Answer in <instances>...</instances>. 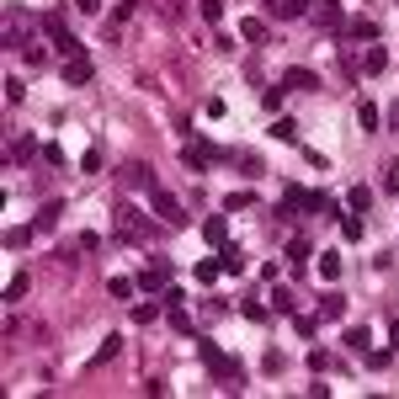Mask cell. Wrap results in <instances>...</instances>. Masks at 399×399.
Segmentation results:
<instances>
[{
    "label": "cell",
    "instance_id": "cell-24",
    "mask_svg": "<svg viewBox=\"0 0 399 399\" xmlns=\"http://www.w3.org/2000/svg\"><path fill=\"white\" fill-rule=\"evenodd\" d=\"M107 293H112V299H133V293H139V282H128V277H112V282H107Z\"/></svg>",
    "mask_w": 399,
    "mask_h": 399
},
{
    "label": "cell",
    "instance_id": "cell-23",
    "mask_svg": "<svg viewBox=\"0 0 399 399\" xmlns=\"http://www.w3.org/2000/svg\"><path fill=\"white\" fill-rule=\"evenodd\" d=\"M293 330H299L303 341H309V336H319V314H293Z\"/></svg>",
    "mask_w": 399,
    "mask_h": 399
},
{
    "label": "cell",
    "instance_id": "cell-8",
    "mask_svg": "<svg viewBox=\"0 0 399 399\" xmlns=\"http://www.w3.org/2000/svg\"><path fill=\"white\" fill-rule=\"evenodd\" d=\"M341 352H352V357H367V352H373V336H367V325H346V330H341Z\"/></svg>",
    "mask_w": 399,
    "mask_h": 399
},
{
    "label": "cell",
    "instance_id": "cell-43",
    "mask_svg": "<svg viewBox=\"0 0 399 399\" xmlns=\"http://www.w3.org/2000/svg\"><path fill=\"white\" fill-rule=\"evenodd\" d=\"M80 11H101V0H75Z\"/></svg>",
    "mask_w": 399,
    "mask_h": 399
},
{
    "label": "cell",
    "instance_id": "cell-6",
    "mask_svg": "<svg viewBox=\"0 0 399 399\" xmlns=\"http://www.w3.org/2000/svg\"><path fill=\"white\" fill-rule=\"evenodd\" d=\"M149 202H155V213H160V224H171V229H181V224H186V213H181V202L171 197V192H149Z\"/></svg>",
    "mask_w": 399,
    "mask_h": 399
},
{
    "label": "cell",
    "instance_id": "cell-12",
    "mask_svg": "<svg viewBox=\"0 0 399 399\" xmlns=\"http://www.w3.org/2000/svg\"><path fill=\"white\" fill-rule=\"evenodd\" d=\"M383 69H389V48H383V43H373V48L362 54V75H383Z\"/></svg>",
    "mask_w": 399,
    "mask_h": 399
},
{
    "label": "cell",
    "instance_id": "cell-15",
    "mask_svg": "<svg viewBox=\"0 0 399 399\" xmlns=\"http://www.w3.org/2000/svg\"><path fill=\"white\" fill-rule=\"evenodd\" d=\"M346 38H362V43H373V38H378V21H367V17H352V21H346Z\"/></svg>",
    "mask_w": 399,
    "mask_h": 399
},
{
    "label": "cell",
    "instance_id": "cell-14",
    "mask_svg": "<svg viewBox=\"0 0 399 399\" xmlns=\"http://www.w3.org/2000/svg\"><path fill=\"white\" fill-rule=\"evenodd\" d=\"M202 239H208V245H224V239H229V219H224V213H213V219L202 224Z\"/></svg>",
    "mask_w": 399,
    "mask_h": 399
},
{
    "label": "cell",
    "instance_id": "cell-37",
    "mask_svg": "<svg viewBox=\"0 0 399 399\" xmlns=\"http://www.w3.org/2000/svg\"><path fill=\"white\" fill-rule=\"evenodd\" d=\"M202 17H208V21H224V0H202Z\"/></svg>",
    "mask_w": 399,
    "mask_h": 399
},
{
    "label": "cell",
    "instance_id": "cell-26",
    "mask_svg": "<svg viewBox=\"0 0 399 399\" xmlns=\"http://www.w3.org/2000/svg\"><path fill=\"white\" fill-rule=\"evenodd\" d=\"M367 202H373V192H367V186H352V192H346V208H352V213H362Z\"/></svg>",
    "mask_w": 399,
    "mask_h": 399
},
{
    "label": "cell",
    "instance_id": "cell-7",
    "mask_svg": "<svg viewBox=\"0 0 399 399\" xmlns=\"http://www.w3.org/2000/svg\"><path fill=\"white\" fill-rule=\"evenodd\" d=\"M282 197L293 202V208H303V213H325V208H330V197H325V192H309V186H288Z\"/></svg>",
    "mask_w": 399,
    "mask_h": 399
},
{
    "label": "cell",
    "instance_id": "cell-27",
    "mask_svg": "<svg viewBox=\"0 0 399 399\" xmlns=\"http://www.w3.org/2000/svg\"><path fill=\"white\" fill-rule=\"evenodd\" d=\"M357 118H362V128H378V122H383V112L373 107V101H362V107H357Z\"/></svg>",
    "mask_w": 399,
    "mask_h": 399
},
{
    "label": "cell",
    "instance_id": "cell-5",
    "mask_svg": "<svg viewBox=\"0 0 399 399\" xmlns=\"http://www.w3.org/2000/svg\"><path fill=\"white\" fill-rule=\"evenodd\" d=\"M309 21H314L319 32H346V17H341L336 0H309Z\"/></svg>",
    "mask_w": 399,
    "mask_h": 399
},
{
    "label": "cell",
    "instance_id": "cell-28",
    "mask_svg": "<svg viewBox=\"0 0 399 399\" xmlns=\"http://www.w3.org/2000/svg\"><path fill=\"white\" fill-rule=\"evenodd\" d=\"M389 362H394V346H383V352H367V367H373V373H383Z\"/></svg>",
    "mask_w": 399,
    "mask_h": 399
},
{
    "label": "cell",
    "instance_id": "cell-10",
    "mask_svg": "<svg viewBox=\"0 0 399 399\" xmlns=\"http://www.w3.org/2000/svg\"><path fill=\"white\" fill-rule=\"evenodd\" d=\"M314 85H319V75H314V69H303V64H293V69L282 75V91H314Z\"/></svg>",
    "mask_w": 399,
    "mask_h": 399
},
{
    "label": "cell",
    "instance_id": "cell-25",
    "mask_svg": "<svg viewBox=\"0 0 399 399\" xmlns=\"http://www.w3.org/2000/svg\"><path fill=\"white\" fill-rule=\"evenodd\" d=\"M272 133H277L282 144H293V139H299V122H293V118H277V122H272Z\"/></svg>",
    "mask_w": 399,
    "mask_h": 399
},
{
    "label": "cell",
    "instance_id": "cell-21",
    "mask_svg": "<svg viewBox=\"0 0 399 399\" xmlns=\"http://www.w3.org/2000/svg\"><path fill=\"white\" fill-rule=\"evenodd\" d=\"M59 213H64L59 202H48V208H43V213H38V224H32V229H38V235H48V229L59 224Z\"/></svg>",
    "mask_w": 399,
    "mask_h": 399
},
{
    "label": "cell",
    "instance_id": "cell-39",
    "mask_svg": "<svg viewBox=\"0 0 399 399\" xmlns=\"http://www.w3.org/2000/svg\"><path fill=\"white\" fill-rule=\"evenodd\" d=\"M155 314H160L155 303H133V319H139V325H149V319H155Z\"/></svg>",
    "mask_w": 399,
    "mask_h": 399
},
{
    "label": "cell",
    "instance_id": "cell-1",
    "mask_svg": "<svg viewBox=\"0 0 399 399\" xmlns=\"http://www.w3.org/2000/svg\"><path fill=\"white\" fill-rule=\"evenodd\" d=\"M197 346H202V362H208V373H213L219 389H239L245 383V367H239L235 352H224L219 341H197Z\"/></svg>",
    "mask_w": 399,
    "mask_h": 399
},
{
    "label": "cell",
    "instance_id": "cell-38",
    "mask_svg": "<svg viewBox=\"0 0 399 399\" xmlns=\"http://www.w3.org/2000/svg\"><path fill=\"white\" fill-rule=\"evenodd\" d=\"M261 101H266V112H277V107H282V85H272V91H261Z\"/></svg>",
    "mask_w": 399,
    "mask_h": 399
},
{
    "label": "cell",
    "instance_id": "cell-29",
    "mask_svg": "<svg viewBox=\"0 0 399 399\" xmlns=\"http://www.w3.org/2000/svg\"><path fill=\"white\" fill-rule=\"evenodd\" d=\"M319 277L336 282V277H341V256H319Z\"/></svg>",
    "mask_w": 399,
    "mask_h": 399
},
{
    "label": "cell",
    "instance_id": "cell-11",
    "mask_svg": "<svg viewBox=\"0 0 399 399\" xmlns=\"http://www.w3.org/2000/svg\"><path fill=\"white\" fill-rule=\"evenodd\" d=\"M266 11L277 21H293V17H309V0H266Z\"/></svg>",
    "mask_w": 399,
    "mask_h": 399
},
{
    "label": "cell",
    "instance_id": "cell-31",
    "mask_svg": "<svg viewBox=\"0 0 399 399\" xmlns=\"http://www.w3.org/2000/svg\"><path fill=\"white\" fill-rule=\"evenodd\" d=\"M139 11V0H118V11H112V27H122V21Z\"/></svg>",
    "mask_w": 399,
    "mask_h": 399
},
{
    "label": "cell",
    "instance_id": "cell-40",
    "mask_svg": "<svg viewBox=\"0 0 399 399\" xmlns=\"http://www.w3.org/2000/svg\"><path fill=\"white\" fill-rule=\"evenodd\" d=\"M383 186H389V192H399V160H394V165H383Z\"/></svg>",
    "mask_w": 399,
    "mask_h": 399
},
{
    "label": "cell",
    "instance_id": "cell-41",
    "mask_svg": "<svg viewBox=\"0 0 399 399\" xmlns=\"http://www.w3.org/2000/svg\"><path fill=\"white\" fill-rule=\"evenodd\" d=\"M383 118H389V128H399V96L389 101V112H383Z\"/></svg>",
    "mask_w": 399,
    "mask_h": 399
},
{
    "label": "cell",
    "instance_id": "cell-22",
    "mask_svg": "<svg viewBox=\"0 0 399 399\" xmlns=\"http://www.w3.org/2000/svg\"><path fill=\"white\" fill-rule=\"evenodd\" d=\"M319 314H325V319H341V314H346V299H341V293H325Z\"/></svg>",
    "mask_w": 399,
    "mask_h": 399
},
{
    "label": "cell",
    "instance_id": "cell-18",
    "mask_svg": "<svg viewBox=\"0 0 399 399\" xmlns=\"http://www.w3.org/2000/svg\"><path fill=\"white\" fill-rule=\"evenodd\" d=\"M219 266L229 272V277H239V272H245V261H239V250H235V245H219Z\"/></svg>",
    "mask_w": 399,
    "mask_h": 399
},
{
    "label": "cell",
    "instance_id": "cell-4",
    "mask_svg": "<svg viewBox=\"0 0 399 399\" xmlns=\"http://www.w3.org/2000/svg\"><path fill=\"white\" fill-rule=\"evenodd\" d=\"M171 272H176V266H171V256H155V261L139 272V293H144V299H149V293H165V288H171Z\"/></svg>",
    "mask_w": 399,
    "mask_h": 399
},
{
    "label": "cell",
    "instance_id": "cell-3",
    "mask_svg": "<svg viewBox=\"0 0 399 399\" xmlns=\"http://www.w3.org/2000/svg\"><path fill=\"white\" fill-rule=\"evenodd\" d=\"M43 32H48V43H54V48H59L64 59H75V54H85V43H80L75 32H69V27H64V17H59V11H54V17H43Z\"/></svg>",
    "mask_w": 399,
    "mask_h": 399
},
{
    "label": "cell",
    "instance_id": "cell-36",
    "mask_svg": "<svg viewBox=\"0 0 399 399\" xmlns=\"http://www.w3.org/2000/svg\"><path fill=\"white\" fill-rule=\"evenodd\" d=\"M112 357H118V336H107V341H101V352H96V362H112Z\"/></svg>",
    "mask_w": 399,
    "mask_h": 399
},
{
    "label": "cell",
    "instance_id": "cell-32",
    "mask_svg": "<svg viewBox=\"0 0 399 399\" xmlns=\"http://www.w3.org/2000/svg\"><path fill=\"white\" fill-rule=\"evenodd\" d=\"M27 239H32V229H6V250H21Z\"/></svg>",
    "mask_w": 399,
    "mask_h": 399
},
{
    "label": "cell",
    "instance_id": "cell-20",
    "mask_svg": "<svg viewBox=\"0 0 399 399\" xmlns=\"http://www.w3.org/2000/svg\"><path fill=\"white\" fill-rule=\"evenodd\" d=\"M192 277H197V282H219V277H224L219 256H213V261H197V266H192Z\"/></svg>",
    "mask_w": 399,
    "mask_h": 399
},
{
    "label": "cell",
    "instance_id": "cell-35",
    "mask_svg": "<svg viewBox=\"0 0 399 399\" xmlns=\"http://www.w3.org/2000/svg\"><path fill=\"white\" fill-rule=\"evenodd\" d=\"M21 293H27V277H21V272H17V277H11V282H6V299H11V303H17V299H21Z\"/></svg>",
    "mask_w": 399,
    "mask_h": 399
},
{
    "label": "cell",
    "instance_id": "cell-13",
    "mask_svg": "<svg viewBox=\"0 0 399 399\" xmlns=\"http://www.w3.org/2000/svg\"><path fill=\"white\" fill-rule=\"evenodd\" d=\"M32 155H38V139L32 133H21V139L6 144V160H32Z\"/></svg>",
    "mask_w": 399,
    "mask_h": 399
},
{
    "label": "cell",
    "instance_id": "cell-33",
    "mask_svg": "<svg viewBox=\"0 0 399 399\" xmlns=\"http://www.w3.org/2000/svg\"><path fill=\"white\" fill-rule=\"evenodd\" d=\"M288 256H293V261H299V266H303V261H309V239H288Z\"/></svg>",
    "mask_w": 399,
    "mask_h": 399
},
{
    "label": "cell",
    "instance_id": "cell-34",
    "mask_svg": "<svg viewBox=\"0 0 399 399\" xmlns=\"http://www.w3.org/2000/svg\"><path fill=\"white\" fill-rule=\"evenodd\" d=\"M171 325H176L181 336H192V314H186V309H171Z\"/></svg>",
    "mask_w": 399,
    "mask_h": 399
},
{
    "label": "cell",
    "instance_id": "cell-30",
    "mask_svg": "<svg viewBox=\"0 0 399 399\" xmlns=\"http://www.w3.org/2000/svg\"><path fill=\"white\" fill-rule=\"evenodd\" d=\"M362 229H367V224H362L357 213H346V219H341V235H346V239H362Z\"/></svg>",
    "mask_w": 399,
    "mask_h": 399
},
{
    "label": "cell",
    "instance_id": "cell-9",
    "mask_svg": "<svg viewBox=\"0 0 399 399\" xmlns=\"http://www.w3.org/2000/svg\"><path fill=\"white\" fill-rule=\"evenodd\" d=\"M91 69H96V59H91V54L64 59V85H85V80H91Z\"/></svg>",
    "mask_w": 399,
    "mask_h": 399
},
{
    "label": "cell",
    "instance_id": "cell-42",
    "mask_svg": "<svg viewBox=\"0 0 399 399\" xmlns=\"http://www.w3.org/2000/svg\"><path fill=\"white\" fill-rule=\"evenodd\" d=\"M389 346L399 352V314H394V325H389Z\"/></svg>",
    "mask_w": 399,
    "mask_h": 399
},
{
    "label": "cell",
    "instance_id": "cell-17",
    "mask_svg": "<svg viewBox=\"0 0 399 399\" xmlns=\"http://www.w3.org/2000/svg\"><path fill=\"white\" fill-rule=\"evenodd\" d=\"M239 38H245V43H266V21H261V17H245V21H239Z\"/></svg>",
    "mask_w": 399,
    "mask_h": 399
},
{
    "label": "cell",
    "instance_id": "cell-19",
    "mask_svg": "<svg viewBox=\"0 0 399 399\" xmlns=\"http://www.w3.org/2000/svg\"><path fill=\"white\" fill-rule=\"evenodd\" d=\"M122 176L133 181V186H144V192H155V171H149V165H128Z\"/></svg>",
    "mask_w": 399,
    "mask_h": 399
},
{
    "label": "cell",
    "instance_id": "cell-2",
    "mask_svg": "<svg viewBox=\"0 0 399 399\" xmlns=\"http://www.w3.org/2000/svg\"><path fill=\"white\" fill-rule=\"evenodd\" d=\"M112 229H118V239H128V245H149V239H155V224L144 219L133 202H118V208H112Z\"/></svg>",
    "mask_w": 399,
    "mask_h": 399
},
{
    "label": "cell",
    "instance_id": "cell-16",
    "mask_svg": "<svg viewBox=\"0 0 399 399\" xmlns=\"http://www.w3.org/2000/svg\"><path fill=\"white\" fill-rule=\"evenodd\" d=\"M266 299H272V309H277V314H299V299H293L288 288H272Z\"/></svg>",
    "mask_w": 399,
    "mask_h": 399
}]
</instances>
